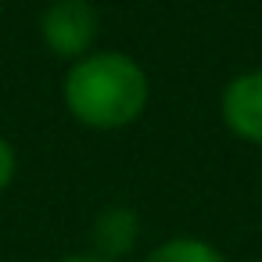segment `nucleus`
Masks as SVG:
<instances>
[{
    "label": "nucleus",
    "instance_id": "obj_1",
    "mask_svg": "<svg viewBox=\"0 0 262 262\" xmlns=\"http://www.w3.org/2000/svg\"><path fill=\"white\" fill-rule=\"evenodd\" d=\"M69 115L86 129H122L147 108L151 83L137 58L122 51H90L72 61L61 83Z\"/></svg>",
    "mask_w": 262,
    "mask_h": 262
},
{
    "label": "nucleus",
    "instance_id": "obj_6",
    "mask_svg": "<svg viewBox=\"0 0 262 262\" xmlns=\"http://www.w3.org/2000/svg\"><path fill=\"white\" fill-rule=\"evenodd\" d=\"M15 172H18V155L8 137H0V194L15 183Z\"/></svg>",
    "mask_w": 262,
    "mask_h": 262
},
{
    "label": "nucleus",
    "instance_id": "obj_3",
    "mask_svg": "<svg viewBox=\"0 0 262 262\" xmlns=\"http://www.w3.org/2000/svg\"><path fill=\"white\" fill-rule=\"evenodd\" d=\"M219 115L244 144H262V69L237 72L219 97Z\"/></svg>",
    "mask_w": 262,
    "mask_h": 262
},
{
    "label": "nucleus",
    "instance_id": "obj_5",
    "mask_svg": "<svg viewBox=\"0 0 262 262\" xmlns=\"http://www.w3.org/2000/svg\"><path fill=\"white\" fill-rule=\"evenodd\" d=\"M144 262H226V258H223V251L215 244L183 233V237H169V241L155 244L144 255Z\"/></svg>",
    "mask_w": 262,
    "mask_h": 262
},
{
    "label": "nucleus",
    "instance_id": "obj_4",
    "mask_svg": "<svg viewBox=\"0 0 262 262\" xmlns=\"http://www.w3.org/2000/svg\"><path fill=\"white\" fill-rule=\"evenodd\" d=\"M90 233H94V255H101L108 262H119L140 241V215L129 205H108V208L97 212Z\"/></svg>",
    "mask_w": 262,
    "mask_h": 262
},
{
    "label": "nucleus",
    "instance_id": "obj_7",
    "mask_svg": "<svg viewBox=\"0 0 262 262\" xmlns=\"http://www.w3.org/2000/svg\"><path fill=\"white\" fill-rule=\"evenodd\" d=\"M54 262H108V258H101V255H94V251H76V255H61V258H54Z\"/></svg>",
    "mask_w": 262,
    "mask_h": 262
},
{
    "label": "nucleus",
    "instance_id": "obj_2",
    "mask_svg": "<svg viewBox=\"0 0 262 262\" xmlns=\"http://www.w3.org/2000/svg\"><path fill=\"white\" fill-rule=\"evenodd\" d=\"M97 8L86 0H54V4L40 15V36L43 47L54 58L65 61H79L94 51L97 43Z\"/></svg>",
    "mask_w": 262,
    "mask_h": 262
}]
</instances>
